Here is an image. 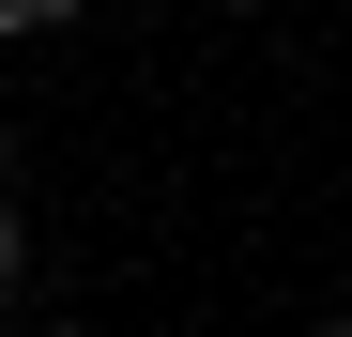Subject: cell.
I'll list each match as a JSON object with an SVG mask.
<instances>
[{
	"label": "cell",
	"mask_w": 352,
	"mask_h": 337,
	"mask_svg": "<svg viewBox=\"0 0 352 337\" xmlns=\"http://www.w3.org/2000/svg\"><path fill=\"white\" fill-rule=\"evenodd\" d=\"M16 276H31V215L0 199V307H16Z\"/></svg>",
	"instance_id": "obj_1"
},
{
	"label": "cell",
	"mask_w": 352,
	"mask_h": 337,
	"mask_svg": "<svg viewBox=\"0 0 352 337\" xmlns=\"http://www.w3.org/2000/svg\"><path fill=\"white\" fill-rule=\"evenodd\" d=\"M307 337H352V307H337V322H307Z\"/></svg>",
	"instance_id": "obj_2"
},
{
	"label": "cell",
	"mask_w": 352,
	"mask_h": 337,
	"mask_svg": "<svg viewBox=\"0 0 352 337\" xmlns=\"http://www.w3.org/2000/svg\"><path fill=\"white\" fill-rule=\"evenodd\" d=\"M0 337H16V322H0Z\"/></svg>",
	"instance_id": "obj_3"
}]
</instances>
